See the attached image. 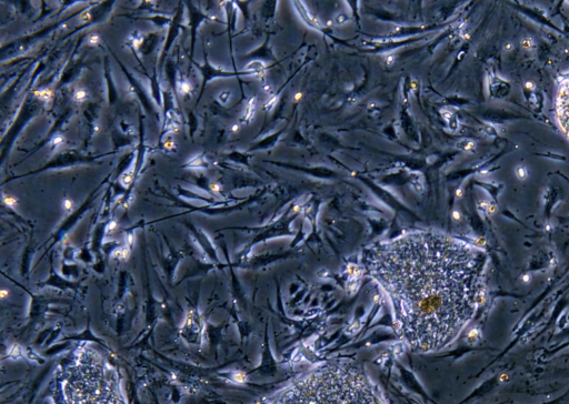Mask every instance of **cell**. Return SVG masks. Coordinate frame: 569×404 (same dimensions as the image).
Returning a JSON list of instances; mask_svg holds the SVG:
<instances>
[{"mask_svg": "<svg viewBox=\"0 0 569 404\" xmlns=\"http://www.w3.org/2000/svg\"><path fill=\"white\" fill-rule=\"evenodd\" d=\"M362 262L389 299L398 335L417 353L455 341L483 296L480 253L441 232L414 231L377 243Z\"/></svg>", "mask_w": 569, "mask_h": 404, "instance_id": "obj_1", "label": "cell"}, {"mask_svg": "<svg viewBox=\"0 0 569 404\" xmlns=\"http://www.w3.org/2000/svg\"><path fill=\"white\" fill-rule=\"evenodd\" d=\"M273 404H386L371 379L347 363L321 365L292 383Z\"/></svg>", "mask_w": 569, "mask_h": 404, "instance_id": "obj_2", "label": "cell"}, {"mask_svg": "<svg viewBox=\"0 0 569 404\" xmlns=\"http://www.w3.org/2000/svg\"><path fill=\"white\" fill-rule=\"evenodd\" d=\"M557 119L569 140V80L562 83L557 98Z\"/></svg>", "mask_w": 569, "mask_h": 404, "instance_id": "obj_3", "label": "cell"}, {"mask_svg": "<svg viewBox=\"0 0 569 404\" xmlns=\"http://www.w3.org/2000/svg\"><path fill=\"white\" fill-rule=\"evenodd\" d=\"M35 96L38 97L39 99H42V100L49 101L50 99L52 98V91L49 90V89L38 90V91H35Z\"/></svg>", "mask_w": 569, "mask_h": 404, "instance_id": "obj_4", "label": "cell"}, {"mask_svg": "<svg viewBox=\"0 0 569 404\" xmlns=\"http://www.w3.org/2000/svg\"><path fill=\"white\" fill-rule=\"evenodd\" d=\"M132 178H133V169H130V170H128L127 172L124 173V175H122V177H121V182L127 187V186H129V185L131 183Z\"/></svg>", "mask_w": 569, "mask_h": 404, "instance_id": "obj_5", "label": "cell"}, {"mask_svg": "<svg viewBox=\"0 0 569 404\" xmlns=\"http://www.w3.org/2000/svg\"><path fill=\"white\" fill-rule=\"evenodd\" d=\"M87 99V92L83 89H79V90H76L74 93V100L77 101V102H81L84 101Z\"/></svg>", "mask_w": 569, "mask_h": 404, "instance_id": "obj_6", "label": "cell"}, {"mask_svg": "<svg viewBox=\"0 0 569 404\" xmlns=\"http://www.w3.org/2000/svg\"><path fill=\"white\" fill-rule=\"evenodd\" d=\"M459 145H460V148H462L464 150L475 149V142L472 141V140H465V141H462Z\"/></svg>", "mask_w": 569, "mask_h": 404, "instance_id": "obj_7", "label": "cell"}, {"mask_svg": "<svg viewBox=\"0 0 569 404\" xmlns=\"http://www.w3.org/2000/svg\"><path fill=\"white\" fill-rule=\"evenodd\" d=\"M4 202L7 204L8 207H11V208L15 207L17 204L16 199L13 198V197H10V196H4Z\"/></svg>", "mask_w": 569, "mask_h": 404, "instance_id": "obj_8", "label": "cell"}, {"mask_svg": "<svg viewBox=\"0 0 569 404\" xmlns=\"http://www.w3.org/2000/svg\"><path fill=\"white\" fill-rule=\"evenodd\" d=\"M516 173H517V177H518L520 180H524V179L527 177V170H526V168L523 167V166H519V167L517 168V170H516Z\"/></svg>", "mask_w": 569, "mask_h": 404, "instance_id": "obj_9", "label": "cell"}, {"mask_svg": "<svg viewBox=\"0 0 569 404\" xmlns=\"http://www.w3.org/2000/svg\"><path fill=\"white\" fill-rule=\"evenodd\" d=\"M178 89L181 93H188L190 90V86L188 83H180Z\"/></svg>", "mask_w": 569, "mask_h": 404, "instance_id": "obj_10", "label": "cell"}, {"mask_svg": "<svg viewBox=\"0 0 569 404\" xmlns=\"http://www.w3.org/2000/svg\"><path fill=\"white\" fill-rule=\"evenodd\" d=\"M98 43H99V36H98V34H96V33L90 34V37H89V44L92 45V46H95V45H97Z\"/></svg>", "mask_w": 569, "mask_h": 404, "instance_id": "obj_11", "label": "cell"}, {"mask_svg": "<svg viewBox=\"0 0 569 404\" xmlns=\"http://www.w3.org/2000/svg\"><path fill=\"white\" fill-rule=\"evenodd\" d=\"M73 206H74V203H73L72 200H69V199H66V200L63 201V208L66 209L67 211H70V210L73 209Z\"/></svg>", "mask_w": 569, "mask_h": 404, "instance_id": "obj_12", "label": "cell"}, {"mask_svg": "<svg viewBox=\"0 0 569 404\" xmlns=\"http://www.w3.org/2000/svg\"><path fill=\"white\" fill-rule=\"evenodd\" d=\"M62 142H63V139H62L61 137H56V138H54V141H52V144H54L55 147H57V145H59V144L62 143Z\"/></svg>", "mask_w": 569, "mask_h": 404, "instance_id": "obj_13", "label": "cell"}, {"mask_svg": "<svg viewBox=\"0 0 569 404\" xmlns=\"http://www.w3.org/2000/svg\"><path fill=\"white\" fill-rule=\"evenodd\" d=\"M89 19H90V15H89V14H87V13H86V14H83V15H81V17H80V20L83 21V22L89 21Z\"/></svg>", "mask_w": 569, "mask_h": 404, "instance_id": "obj_14", "label": "cell"}, {"mask_svg": "<svg viewBox=\"0 0 569 404\" xmlns=\"http://www.w3.org/2000/svg\"><path fill=\"white\" fill-rule=\"evenodd\" d=\"M210 188H211V190H213L214 192L217 193V192H219L220 187H219V185H217V183H211V185H210Z\"/></svg>", "mask_w": 569, "mask_h": 404, "instance_id": "obj_15", "label": "cell"}, {"mask_svg": "<svg viewBox=\"0 0 569 404\" xmlns=\"http://www.w3.org/2000/svg\"><path fill=\"white\" fill-rule=\"evenodd\" d=\"M302 97H303V93H300V92L296 93V95H295V101H299V100H300Z\"/></svg>", "mask_w": 569, "mask_h": 404, "instance_id": "obj_16", "label": "cell"}, {"mask_svg": "<svg viewBox=\"0 0 569 404\" xmlns=\"http://www.w3.org/2000/svg\"><path fill=\"white\" fill-rule=\"evenodd\" d=\"M116 226H117V225H116V222H111V224H110L109 227H108V230H113V229H115Z\"/></svg>", "mask_w": 569, "mask_h": 404, "instance_id": "obj_17", "label": "cell"}, {"mask_svg": "<svg viewBox=\"0 0 569 404\" xmlns=\"http://www.w3.org/2000/svg\"><path fill=\"white\" fill-rule=\"evenodd\" d=\"M0 293H2V299H5L6 297L8 296V292L6 291V290H2V292H0Z\"/></svg>", "mask_w": 569, "mask_h": 404, "instance_id": "obj_18", "label": "cell"}, {"mask_svg": "<svg viewBox=\"0 0 569 404\" xmlns=\"http://www.w3.org/2000/svg\"><path fill=\"white\" fill-rule=\"evenodd\" d=\"M237 130H238V127H237V126L232 127V131H237Z\"/></svg>", "mask_w": 569, "mask_h": 404, "instance_id": "obj_19", "label": "cell"}]
</instances>
